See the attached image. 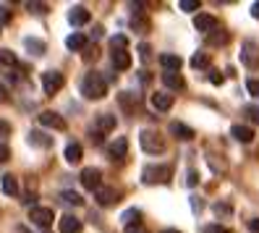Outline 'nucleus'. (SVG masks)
Segmentation results:
<instances>
[{
	"instance_id": "nucleus-1",
	"label": "nucleus",
	"mask_w": 259,
	"mask_h": 233,
	"mask_svg": "<svg viewBox=\"0 0 259 233\" xmlns=\"http://www.w3.org/2000/svg\"><path fill=\"white\" fill-rule=\"evenodd\" d=\"M81 95L87 100H102L105 95H108V82H105V76L97 73V71L84 73V79H81Z\"/></svg>"
},
{
	"instance_id": "nucleus-2",
	"label": "nucleus",
	"mask_w": 259,
	"mask_h": 233,
	"mask_svg": "<svg viewBox=\"0 0 259 233\" xmlns=\"http://www.w3.org/2000/svg\"><path fill=\"white\" fill-rule=\"evenodd\" d=\"M139 144H142V149L147 152V154H162L165 152V136H160L157 131H142L139 134Z\"/></svg>"
},
{
	"instance_id": "nucleus-3",
	"label": "nucleus",
	"mask_w": 259,
	"mask_h": 233,
	"mask_svg": "<svg viewBox=\"0 0 259 233\" xmlns=\"http://www.w3.org/2000/svg\"><path fill=\"white\" fill-rule=\"evenodd\" d=\"M173 176V165H147L142 170L144 183H167Z\"/></svg>"
},
{
	"instance_id": "nucleus-4",
	"label": "nucleus",
	"mask_w": 259,
	"mask_h": 233,
	"mask_svg": "<svg viewBox=\"0 0 259 233\" xmlns=\"http://www.w3.org/2000/svg\"><path fill=\"white\" fill-rule=\"evenodd\" d=\"M37 121H39V126H42V129H55V131H66V129H68L66 118H63V115H58L55 110H42V113L37 115Z\"/></svg>"
},
{
	"instance_id": "nucleus-5",
	"label": "nucleus",
	"mask_w": 259,
	"mask_h": 233,
	"mask_svg": "<svg viewBox=\"0 0 259 233\" xmlns=\"http://www.w3.org/2000/svg\"><path fill=\"white\" fill-rule=\"evenodd\" d=\"M241 63L246 68H259V45L246 40L241 45Z\"/></svg>"
},
{
	"instance_id": "nucleus-6",
	"label": "nucleus",
	"mask_w": 259,
	"mask_h": 233,
	"mask_svg": "<svg viewBox=\"0 0 259 233\" xmlns=\"http://www.w3.org/2000/svg\"><path fill=\"white\" fill-rule=\"evenodd\" d=\"M63 82H66V76L60 73V71H45L42 73V89H45V95L53 97L55 92L63 87Z\"/></svg>"
},
{
	"instance_id": "nucleus-7",
	"label": "nucleus",
	"mask_w": 259,
	"mask_h": 233,
	"mask_svg": "<svg viewBox=\"0 0 259 233\" xmlns=\"http://www.w3.org/2000/svg\"><path fill=\"white\" fill-rule=\"evenodd\" d=\"M53 210L50 207H32L29 210V220H32L37 228H42V230H48L50 225H53Z\"/></svg>"
},
{
	"instance_id": "nucleus-8",
	"label": "nucleus",
	"mask_w": 259,
	"mask_h": 233,
	"mask_svg": "<svg viewBox=\"0 0 259 233\" xmlns=\"http://www.w3.org/2000/svg\"><path fill=\"white\" fill-rule=\"evenodd\" d=\"M81 186L89 191H97L100 186H102V173H100V168H84L81 170V176H79Z\"/></svg>"
},
{
	"instance_id": "nucleus-9",
	"label": "nucleus",
	"mask_w": 259,
	"mask_h": 233,
	"mask_svg": "<svg viewBox=\"0 0 259 233\" xmlns=\"http://www.w3.org/2000/svg\"><path fill=\"white\" fill-rule=\"evenodd\" d=\"M194 29H196V32H202V34H212L218 29V19L209 16V13H196V16H194Z\"/></svg>"
},
{
	"instance_id": "nucleus-10",
	"label": "nucleus",
	"mask_w": 259,
	"mask_h": 233,
	"mask_svg": "<svg viewBox=\"0 0 259 233\" xmlns=\"http://www.w3.org/2000/svg\"><path fill=\"white\" fill-rule=\"evenodd\" d=\"M95 199H97L100 207H113L115 202L120 199V194H118V189H110V186H105V189L100 186V189L95 191Z\"/></svg>"
},
{
	"instance_id": "nucleus-11",
	"label": "nucleus",
	"mask_w": 259,
	"mask_h": 233,
	"mask_svg": "<svg viewBox=\"0 0 259 233\" xmlns=\"http://www.w3.org/2000/svg\"><path fill=\"white\" fill-rule=\"evenodd\" d=\"M108 154H110L113 160H126V154H128V139L126 136H118L115 142H110Z\"/></svg>"
},
{
	"instance_id": "nucleus-12",
	"label": "nucleus",
	"mask_w": 259,
	"mask_h": 233,
	"mask_svg": "<svg viewBox=\"0 0 259 233\" xmlns=\"http://www.w3.org/2000/svg\"><path fill=\"white\" fill-rule=\"evenodd\" d=\"M170 134L176 136V139H181V142H189V139H194V129L191 126H186V123H181V121H170Z\"/></svg>"
},
{
	"instance_id": "nucleus-13",
	"label": "nucleus",
	"mask_w": 259,
	"mask_h": 233,
	"mask_svg": "<svg viewBox=\"0 0 259 233\" xmlns=\"http://www.w3.org/2000/svg\"><path fill=\"white\" fill-rule=\"evenodd\" d=\"M152 107L160 113H167L173 107V95H167V92H155L152 95Z\"/></svg>"
},
{
	"instance_id": "nucleus-14",
	"label": "nucleus",
	"mask_w": 259,
	"mask_h": 233,
	"mask_svg": "<svg viewBox=\"0 0 259 233\" xmlns=\"http://www.w3.org/2000/svg\"><path fill=\"white\" fill-rule=\"evenodd\" d=\"M89 11L84 8V6H73L71 11H68V21H71V26H84V24H89Z\"/></svg>"
},
{
	"instance_id": "nucleus-15",
	"label": "nucleus",
	"mask_w": 259,
	"mask_h": 233,
	"mask_svg": "<svg viewBox=\"0 0 259 233\" xmlns=\"http://www.w3.org/2000/svg\"><path fill=\"white\" fill-rule=\"evenodd\" d=\"M160 66H162L165 71H170V73H178L181 66H184V60H181L178 55H173V53H162V55H160Z\"/></svg>"
},
{
	"instance_id": "nucleus-16",
	"label": "nucleus",
	"mask_w": 259,
	"mask_h": 233,
	"mask_svg": "<svg viewBox=\"0 0 259 233\" xmlns=\"http://www.w3.org/2000/svg\"><path fill=\"white\" fill-rule=\"evenodd\" d=\"M231 136L238 139V142H243V144H249L251 139H254V131H251L249 126H241V123H236V126H231Z\"/></svg>"
},
{
	"instance_id": "nucleus-17",
	"label": "nucleus",
	"mask_w": 259,
	"mask_h": 233,
	"mask_svg": "<svg viewBox=\"0 0 259 233\" xmlns=\"http://www.w3.org/2000/svg\"><path fill=\"white\" fill-rule=\"evenodd\" d=\"M120 223H123V228H131V225H142V210H126L123 215H120Z\"/></svg>"
},
{
	"instance_id": "nucleus-18",
	"label": "nucleus",
	"mask_w": 259,
	"mask_h": 233,
	"mask_svg": "<svg viewBox=\"0 0 259 233\" xmlns=\"http://www.w3.org/2000/svg\"><path fill=\"white\" fill-rule=\"evenodd\" d=\"M79 230H81V220H76L73 215L60 217V233H79Z\"/></svg>"
},
{
	"instance_id": "nucleus-19",
	"label": "nucleus",
	"mask_w": 259,
	"mask_h": 233,
	"mask_svg": "<svg viewBox=\"0 0 259 233\" xmlns=\"http://www.w3.org/2000/svg\"><path fill=\"white\" fill-rule=\"evenodd\" d=\"M162 84H165L167 89H184V87H186L184 76H181V73H170V71L162 73Z\"/></svg>"
},
{
	"instance_id": "nucleus-20",
	"label": "nucleus",
	"mask_w": 259,
	"mask_h": 233,
	"mask_svg": "<svg viewBox=\"0 0 259 233\" xmlns=\"http://www.w3.org/2000/svg\"><path fill=\"white\" fill-rule=\"evenodd\" d=\"M60 202H66V205H71V207H81L84 205V197L79 191L66 189V191H60Z\"/></svg>"
},
{
	"instance_id": "nucleus-21",
	"label": "nucleus",
	"mask_w": 259,
	"mask_h": 233,
	"mask_svg": "<svg viewBox=\"0 0 259 233\" xmlns=\"http://www.w3.org/2000/svg\"><path fill=\"white\" fill-rule=\"evenodd\" d=\"M113 66L118 71H128L131 68V55L126 50H120V53H113Z\"/></svg>"
},
{
	"instance_id": "nucleus-22",
	"label": "nucleus",
	"mask_w": 259,
	"mask_h": 233,
	"mask_svg": "<svg viewBox=\"0 0 259 233\" xmlns=\"http://www.w3.org/2000/svg\"><path fill=\"white\" fill-rule=\"evenodd\" d=\"M87 45H89V40H87L84 34H68V37H66V48H68V50H84Z\"/></svg>"
},
{
	"instance_id": "nucleus-23",
	"label": "nucleus",
	"mask_w": 259,
	"mask_h": 233,
	"mask_svg": "<svg viewBox=\"0 0 259 233\" xmlns=\"http://www.w3.org/2000/svg\"><path fill=\"white\" fill-rule=\"evenodd\" d=\"M115 115H110V113H100L97 115V131H113L115 129Z\"/></svg>"
},
{
	"instance_id": "nucleus-24",
	"label": "nucleus",
	"mask_w": 259,
	"mask_h": 233,
	"mask_svg": "<svg viewBox=\"0 0 259 233\" xmlns=\"http://www.w3.org/2000/svg\"><path fill=\"white\" fill-rule=\"evenodd\" d=\"M3 194H8V197H19V181H16V176H11V173L3 176Z\"/></svg>"
},
{
	"instance_id": "nucleus-25",
	"label": "nucleus",
	"mask_w": 259,
	"mask_h": 233,
	"mask_svg": "<svg viewBox=\"0 0 259 233\" xmlns=\"http://www.w3.org/2000/svg\"><path fill=\"white\" fill-rule=\"evenodd\" d=\"M0 66H19V58H16V53L13 50H8V48H3L0 50Z\"/></svg>"
},
{
	"instance_id": "nucleus-26",
	"label": "nucleus",
	"mask_w": 259,
	"mask_h": 233,
	"mask_svg": "<svg viewBox=\"0 0 259 233\" xmlns=\"http://www.w3.org/2000/svg\"><path fill=\"white\" fill-rule=\"evenodd\" d=\"M110 50H113V53L128 50V40H126V34H113V37H110Z\"/></svg>"
},
{
	"instance_id": "nucleus-27",
	"label": "nucleus",
	"mask_w": 259,
	"mask_h": 233,
	"mask_svg": "<svg viewBox=\"0 0 259 233\" xmlns=\"http://www.w3.org/2000/svg\"><path fill=\"white\" fill-rule=\"evenodd\" d=\"M24 45H26V50L32 53V55H42V53H45V42H42V40L26 37V40H24Z\"/></svg>"
},
{
	"instance_id": "nucleus-28",
	"label": "nucleus",
	"mask_w": 259,
	"mask_h": 233,
	"mask_svg": "<svg viewBox=\"0 0 259 233\" xmlns=\"http://www.w3.org/2000/svg\"><path fill=\"white\" fill-rule=\"evenodd\" d=\"M29 142H32V144H42V147H53V139L48 136V134H39V131H32V134H29Z\"/></svg>"
},
{
	"instance_id": "nucleus-29",
	"label": "nucleus",
	"mask_w": 259,
	"mask_h": 233,
	"mask_svg": "<svg viewBox=\"0 0 259 233\" xmlns=\"http://www.w3.org/2000/svg\"><path fill=\"white\" fill-rule=\"evenodd\" d=\"M66 160H68L71 165L79 163V160H81V147H79V144H68V147H66Z\"/></svg>"
},
{
	"instance_id": "nucleus-30",
	"label": "nucleus",
	"mask_w": 259,
	"mask_h": 233,
	"mask_svg": "<svg viewBox=\"0 0 259 233\" xmlns=\"http://www.w3.org/2000/svg\"><path fill=\"white\" fill-rule=\"evenodd\" d=\"M191 66H194V68H207V66H209V55H207V53H196V55L191 58Z\"/></svg>"
},
{
	"instance_id": "nucleus-31",
	"label": "nucleus",
	"mask_w": 259,
	"mask_h": 233,
	"mask_svg": "<svg viewBox=\"0 0 259 233\" xmlns=\"http://www.w3.org/2000/svg\"><path fill=\"white\" fill-rule=\"evenodd\" d=\"M212 210H215V215H218V217H228V215H233V207L228 205V202H218V205L212 207Z\"/></svg>"
},
{
	"instance_id": "nucleus-32",
	"label": "nucleus",
	"mask_w": 259,
	"mask_h": 233,
	"mask_svg": "<svg viewBox=\"0 0 259 233\" xmlns=\"http://www.w3.org/2000/svg\"><path fill=\"white\" fill-rule=\"evenodd\" d=\"M243 115H246L251 123H256V126H259V107H256V105H246V107H243Z\"/></svg>"
},
{
	"instance_id": "nucleus-33",
	"label": "nucleus",
	"mask_w": 259,
	"mask_h": 233,
	"mask_svg": "<svg viewBox=\"0 0 259 233\" xmlns=\"http://www.w3.org/2000/svg\"><path fill=\"white\" fill-rule=\"evenodd\" d=\"M131 29H134V32H147V29H149V21H147V19H139V16H134V19H131Z\"/></svg>"
},
{
	"instance_id": "nucleus-34",
	"label": "nucleus",
	"mask_w": 259,
	"mask_h": 233,
	"mask_svg": "<svg viewBox=\"0 0 259 233\" xmlns=\"http://www.w3.org/2000/svg\"><path fill=\"white\" fill-rule=\"evenodd\" d=\"M178 8L181 11H196V8H199V0H181V3H178Z\"/></svg>"
},
{
	"instance_id": "nucleus-35",
	"label": "nucleus",
	"mask_w": 259,
	"mask_h": 233,
	"mask_svg": "<svg viewBox=\"0 0 259 233\" xmlns=\"http://www.w3.org/2000/svg\"><path fill=\"white\" fill-rule=\"evenodd\" d=\"M204 233H231V230L220 223H212V225H204Z\"/></svg>"
},
{
	"instance_id": "nucleus-36",
	"label": "nucleus",
	"mask_w": 259,
	"mask_h": 233,
	"mask_svg": "<svg viewBox=\"0 0 259 233\" xmlns=\"http://www.w3.org/2000/svg\"><path fill=\"white\" fill-rule=\"evenodd\" d=\"M246 89H249L251 97H259V79H249L246 82Z\"/></svg>"
},
{
	"instance_id": "nucleus-37",
	"label": "nucleus",
	"mask_w": 259,
	"mask_h": 233,
	"mask_svg": "<svg viewBox=\"0 0 259 233\" xmlns=\"http://www.w3.org/2000/svg\"><path fill=\"white\" fill-rule=\"evenodd\" d=\"M11 21V6H0V26Z\"/></svg>"
},
{
	"instance_id": "nucleus-38",
	"label": "nucleus",
	"mask_w": 259,
	"mask_h": 233,
	"mask_svg": "<svg viewBox=\"0 0 259 233\" xmlns=\"http://www.w3.org/2000/svg\"><path fill=\"white\" fill-rule=\"evenodd\" d=\"M209 42H212V45H225V42H228V34H225V32H220V34L212 32V34H209Z\"/></svg>"
},
{
	"instance_id": "nucleus-39",
	"label": "nucleus",
	"mask_w": 259,
	"mask_h": 233,
	"mask_svg": "<svg viewBox=\"0 0 259 233\" xmlns=\"http://www.w3.org/2000/svg\"><path fill=\"white\" fill-rule=\"evenodd\" d=\"M26 8L32 11V13H45V11H48V6H45V3H32V0L26 3Z\"/></svg>"
},
{
	"instance_id": "nucleus-40",
	"label": "nucleus",
	"mask_w": 259,
	"mask_h": 233,
	"mask_svg": "<svg viewBox=\"0 0 259 233\" xmlns=\"http://www.w3.org/2000/svg\"><path fill=\"white\" fill-rule=\"evenodd\" d=\"M209 82L215 84V87H220V84H223V73L215 71V68H209Z\"/></svg>"
},
{
	"instance_id": "nucleus-41",
	"label": "nucleus",
	"mask_w": 259,
	"mask_h": 233,
	"mask_svg": "<svg viewBox=\"0 0 259 233\" xmlns=\"http://www.w3.org/2000/svg\"><path fill=\"white\" fill-rule=\"evenodd\" d=\"M199 183V173H196V170H189L186 173V186H196Z\"/></svg>"
},
{
	"instance_id": "nucleus-42",
	"label": "nucleus",
	"mask_w": 259,
	"mask_h": 233,
	"mask_svg": "<svg viewBox=\"0 0 259 233\" xmlns=\"http://www.w3.org/2000/svg\"><path fill=\"white\" fill-rule=\"evenodd\" d=\"M6 160H11V149H8V144L0 142V163H6Z\"/></svg>"
},
{
	"instance_id": "nucleus-43",
	"label": "nucleus",
	"mask_w": 259,
	"mask_h": 233,
	"mask_svg": "<svg viewBox=\"0 0 259 233\" xmlns=\"http://www.w3.org/2000/svg\"><path fill=\"white\" fill-rule=\"evenodd\" d=\"M191 207H194V212H202V207H204V202H202L199 197H191Z\"/></svg>"
},
{
	"instance_id": "nucleus-44",
	"label": "nucleus",
	"mask_w": 259,
	"mask_h": 233,
	"mask_svg": "<svg viewBox=\"0 0 259 233\" xmlns=\"http://www.w3.org/2000/svg\"><path fill=\"white\" fill-rule=\"evenodd\" d=\"M149 53H152V50H149V45H144V42H142V45H139V55L147 60V58H149Z\"/></svg>"
},
{
	"instance_id": "nucleus-45",
	"label": "nucleus",
	"mask_w": 259,
	"mask_h": 233,
	"mask_svg": "<svg viewBox=\"0 0 259 233\" xmlns=\"http://www.w3.org/2000/svg\"><path fill=\"white\" fill-rule=\"evenodd\" d=\"M126 233H147V228L144 225H131V228H126Z\"/></svg>"
},
{
	"instance_id": "nucleus-46",
	"label": "nucleus",
	"mask_w": 259,
	"mask_h": 233,
	"mask_svg": "<svg viewBox=\"0 0 259 233\" xmlns=\"http://www.w3.org/2000/svg\"><path fill=\"white\" fill-rule=\"evenodd\" d=\"M249 230H251V233H259V217H254V220H249Z\"/></svg>"
},
{
	"instance_id": "nucleus-47",
	"label": "nucleus",
	"mask_w": 259,
	"mask_h": 233,
	"mask_svg": "<svg viewBox=\"0 0 259 233\" xmlns=\"http://www.w3.org/2000/svg\"><path fill=\"white\" fill-rule=\"evenodd\" d=\"M0 134H3V136H8V134H11V126H8L6 121H0Z\"/></svg>"
},
{
	"instance_id": "nucleus-48",
	"label": "nucleus",
	"mask_w": 259,
	"mask_h": 233,
	"mask_svg": "<svg viewBox=\"0 0 259 233\" xmlns=\"http://www.w3.org/2000/svg\"><path fill=\"white\" fill-rule=\"evenodd\" d=\"M251 16H254V19H259V3H254V6H251Z\"/></svg>"
},
{
	"instance_id": "nucleus-49",
	"label": "nucleus",
	"mask_w": 259,
	"mask_h": 233,
	"mask_svg": "<svg viewBox=\"0 0 259 233\" xmlns=\"http://www.w3.org/2000/svg\"><path fill=\"white\" fill-rule=\"evenodd\" d=\"M0 100H6V89L3 87H0Z\"/></svg>"
},
{
	"instance_id": "nucleus-50",
	"label": "nucleus",
	"mask_w": 259,
	"mask_h": 233,
	"mask_svg": "<svg viewBox=\"0 0 259 233\" xmlns=\"http://www.w3.org/2000/svg\"><path fill=\"white\" fill-rule=\"evenodd\" d=\"M162 233H181V230H176V228H167V230H162Z\"/></svg>"
},
{
	"instance_id": "nucleus-51",
	"label": "nucleus",
	"mask_w": 259,
	"mask_h": 233,
	"mask_svg": "<svg viewBox=\"0 0 259 233\" xmlns=\"http://www.w3.org/2000/svg\"><path fill=\"white\" fill-rule=\"evenodd\" d=\"M0 29H3V26H0Z\"/></svg>"
}]
</instances>
